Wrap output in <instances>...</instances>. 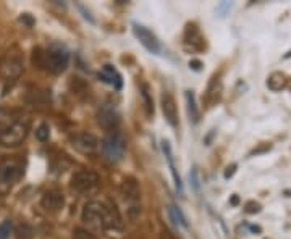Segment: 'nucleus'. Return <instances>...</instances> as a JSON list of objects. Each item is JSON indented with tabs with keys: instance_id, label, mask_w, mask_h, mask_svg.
<instances>
[{
	"instance_id": "nucleus-1",
	"label": "nucleus",
	"mask_w": 291,
	"mask_h": 239,
	"mask_svg": "<svg viewBox=\"0 0 291 239\" xmlns=\"http://www.w3.org/2000/svg\"><path fill=\"white\" fill-rule=\"evenodd\" d=\"M81 220L94 229H118L121 226V218L115 207L107 206V203L99 200H91L84 203Z\"/></svg>"
},
{
	"instance_id": "nucleus-2",
	"label": "nucleus",
	"mask_w": 291,
	"mask_h": 239,
	"mask_svg": "<svg viewBox=\"0 0 291 239\" xmlns=\"http://www.w3.org/2000/svg\"><path fill=\"white\" fill-rule=\"evenodd\" d=\"M29 125L28 121L15 120L0 128V146L2 147H18L28 136Z\"/></svg>"
},
{
	"instance_id": "nucleus-11",
	"label": "nucleus",
	"mask_w": 291,
	"mask_h": 239,
	"mask_svg": "<svg viewBox=\"0 0 291 239\" xmlns=\"http://www.w3.org/2000/svg\"><path fill=\"white\" fill-rule=\"evenodd\" d=\"M63 203H65V197L58 189H49L42 194L41 206L47 212H57L63 207Z\"/></svg>"
},
{
	"instance_id": "nucleus-29",
	"label": "nucleus",
	"mask_w": 291,
	"mask_h": 239,
	"mask_svg": "<svg viewBox=\"0 0 291 239\" xmlns=\"http://www.w3.org/2000/svg\"><path fill=\"white\" fill-rule=\"evenodd\" d=\"M235 170H236V163H233V165H230L227 168V172H225V178L228 180V178H232V176L235 175Z\"/></svg>"
},
{
	"instance_id": "nucleus-4",
	"label": "nucleus",
	"mask_w": 291,
	"mask_h": 239,
	"mask_svg": "<svg viewBox=\"0 0 291 239\" xmlns=\"http://www.w3.org/2000/svg\"><path fill=\"white\" fill-rule=\"evenodd\" d=\"M21 176V163L13 158L0 162V189H10L12 186L20 180Z\"/></svg>"
},
{
	"instance_id": "nucleus-30",
	"label": "nucleus",
	"mask_w": 291,
	"mask_h": 239,
	"mask_svg": "<svg viewBox=\"0 0 291 239\" xmlns=\"http://www.w3.org/2000/svg\"><path fill=\"white\" fill-rule=\"evenodd\" d=\"M78 8H79V12H81V13H83V16H84V18H86L87 21H91V23H94V18H92V16L89 15V12H86V10H84V7H81V5H79Z\"/></svg>"
},
{
	"instance_id": "nucleus-14",
	"label": "nucleus",
	"mask_w": 291,
	"mask_h": 239,
	"mask_svg": "<svg viewBox=\"0 0 291 239\" xmlns=\"http://www.w3.org/2000/svg\"><path fill=\"white\" fill-rule=\"evenodd\" d=\"M99 76L102 78V81L115 86L117 89H121V76L112 65H104V70H102V73H99Z\"/></svg>"
},
{
	"instance_id": "nucleus-18",
	"label": "nucleus",
	"mask_w": 291,
	"mask_h": 239,
	"mask_svg": "<svg viewBox=\"0 0 291 239\" xmlns=\"http://www.w3.org/2000/svg\"><path fill=\"white\" fill-rule=\"evenodd\" d=\"M186 109H188V115H189V121L191 123H196L199 121V109L196 105V97L191 91H186Z\"/></svg>"
},
{
	"instance_id": "nucleus-22",
	"label": "nucleus",
	"mask_w": 291,
	"mask_h": 239,
	"mask_svg": "<svg viewBox=\"0 0 291 239\" xmlns=\"http://www.w3.org/2000/svg\"><path fill=\"white\" fill-rule=\"evenodd\" d=\"M36 138H38V141H41V143H46V141H49V138H50V128H49V125L42 123V125L36 129Z\"/></svg>"
},
{
	"instance_id": "nucleus-9",
	"label": "nucleus",
	"mask_w": 291,
	"mask_h": 239,
	"mask_svg": "<svg viewBox=\"0 0 291 239\" xmlns=\"http://www.w3.org/2000/svg\"><path fill=\"white\" fill-rule=\"evenodd\" d=\"M160 105H162V113L170 126L176 128L178 126V112H176V104L170 92H164L160 97Z\"/></svg>"
},
{
	"instance_id": "nucleus-19",
	"label": "nucleus",
	"mask_w": 291,
	"mask_h": 239,
	"mask_svg": "<svg viewBox=\"0 0 291 239\" xmlns=\"http://www.w3.org/2000/svg\"><path fill=\"white\" fill-rule=\"evenodd\" d=\"M15 234H16V239H33L34 229H33V226L29 223L23 221V223H20L18 226H16Z\"/></svg>"
},
{
	"instance_id": "nucleus-10",
	"label": "nucleus",
	"mask_w": 291,
	"mask_h": 239,
	"mask_svg": "<svg viewBox=\"0 0 291 239\" xmlns=\"http://www.w3.org/2000/svg\"><path fill=\"white\" fill-rule=\"evenodd\" d=\"M97 121L105 129H115L120 123V115L112 105H104L97 112Z\"/></svg>"
},
{
	"instance_id": "nucleus-3",
	"label": "nucleus",
	"mask_w": 291,
	"mask_h": 239,
	"mask_svg": "<svg viewBox=\"0 0 291 239\" xmlns=\"http://www.w3.org/2000/svg\"><path fill=\"white\" fill-rule=\"evenodd\" d=\"M126 150V141L120 132L112 131L102 141V152L110 162H120Z\"/></svg>"
},
{
	"instance_id": "nucleus-31",
	"label": "nucleus",
	"mask_w": 291,
	"mask_h": 239,
	"mask_svg": "<svg viewBox=\"0 0 291 239\" xmlns=\"http://www.w3.org/2000/svg\"><path fill=\"white\" fill-rule=\"evenodd\" d=\"M232 203H238V197H236V196H235V197L232 199Z\"/></svg>"
},
{
	"instance_id": "nucleus-16",
	"label": "nucleus",
	"mask_w": 291,
	"mask_h": 239,
	"mask_svg": "<svg viewBox=\"0 0 291 239\" xmlns=\"http://www.w3.org/2000/svg\"><path fill=\"white\" fill-rule=\"evenodd\" d=\"M220 95H222V84L217 78H214V81L209 84V89L206 94V100L209 104V107H212L215 102L220 100Z\"/></svg>"
},
{
	"instance_id": "nucleus-28",
	"label": "nucleus",
	"mask_w": 291,
	"mask_h": 239,
	"mask_svg": "<svg viewBox=\"0 0 291 239\" xmlns=\"http://www.w3.org/2000/svg\"><path fill=\"white\" fill-rule=\"evenodd\" d=\"M189 68L194 70V72H201V70H202V63H201L199 60H191V61H189Z\"/></svg>"
},
{
	"instance_id": "nucleus-21",
	"label": "nucleus",
	"mask_w": 291,
	"mask_h": 239,
	"mask_svg": "<svg viewBox=\"0 0 291 239\" xmlns=\"http://www.w3.org/2000/svg\"><path fill=\"white\" fill-rule=\"evenodd\" d=\"M143 99H144V104H146V110H147V115L149 117H152L154 115V100H152V97H151V94H149V87L144 84L143 86Z\"/></svg>"
},
{
	"instance_id": "nucleus-12",
	"label": "nucleus",
	"mask_w": 291,
	"mask_h": 239,
	"mask_svg": "<svg viewBox=\"0 0 291 239\" xmlns=\"http://www.w3.org/2000/svg\"><path fill=\"white\" fill-rule=\"evenodd\" d=\"M162 149H164L165 158H167V162H169V166H170V172H172L173 181H175V188H176V191L180 192V196L183 197V194H184L183 183H181V178H180V175H178V170H176V166H175L173 154H172V147H170V143H169V141H164V143H162Z\"/></svg>"
},
{
	"instance_id": "nucleus-20",
	"label": "nucleus",
	"mask_w": 291,
	"mask_h": 239,
	"mask_svg": "<svg viewBox=\"0 0 291 239\" xmlns=\"http://www.w3.org/2000/svg\"><path fill=\"white\" fill-rule=\"evenodd\" d=\"M267 86L272 91H280L281 87L285 86V76L281 73H273L269 79H267Z\"/></svg>"
},
{
	"instance_id": "nucleus-26",
	"label": "nucleus",
	"mask_w": 291,
	"mask_h": 239,
	"mask_svg": "<svg viewBox=\"0 0 291 239\" xmlns=\"http://www.w3.org/2000/svg\"><path fill=\"white\" fill-rule=\"evenodd\" d=\"M232 8H233V4H232V2H222V4L217 7V13H218V16H225L227 12H230Z\"/></svg>"
},
{
	"instance_id": "nucleus-27",
	"label": "nucleus",
	"mask_w": 291,
	"mask_h": 239,
	"mask_svg": "<svg viewBox=\"0 0 291 239\" xmlns=\"http://www.w3.org/2000/svg\"><path fill=\"white\" fill-rule=\"evenodd\" d=\"M259 210H261L259 203H255V202H248V203H246V212H248V214H257Z\"/></svg>"
},
{
	"instance_id": "nucleus-24",
	"label": "nucleus",
	"mask_w": 291,
	"mask_h": 239,
	"mask_svg": "<svg viewBox=\"0 0 291 239\" xmlns=\"http://www.w3.org/2000/svg\"><path fill=\"white\" fill-rule=\"evenodd\" d=\"M12 233V221L5 220L2 225H0V239H8Z\"/></svg>"
},
{
	"instance_id": "nucleus-25",
	"label": "nucleus",
	"mask_w": 291,
	"mask_h": 239,
	"mask_svg": "<svg viewBox=\"0 0 291 239\" xmlns=\"http://www.w3.org/2000/svg\"><path fill=\"white\" fill-rule=\"evenodd\" d=\"M73 239H95V237L91 233H87L86 229L78 228V229H75V233H73Z\"/></svg>"
},
{
	"instance_id": "nucleus-23",
	"label": "nucleus",
	"mask_w": 291,
	"mask_h": 239,
	"mask_svg": "<svg viewBox=\"0 0 291 239\" xmlns=\"http://www.w3.org/2000/svg\"><path fill=\"white\" fill-rule=\"evenodd\" d=\"M189 183H191V188L199 192L201 189V180H199V173H198V168H192L191 173H189Z\"/></svg>"
},
{
	"instance_id": "nucleus-7",
	"label": "nucleus",
	"mask_w": 291,
	"mask_h": 239,
	"mask_svg": "<svg viewBox=\"0 0 291 239\" xmlns=\"http://www.w3.org/2000/svg\"><path fill=\"white\" fill-rule=\"evenodd\" d=\"M99 183V175L91 170H79L72 176V188L76 192H87Z\"/></svg>"
},
{
	"instance_id": "nucleus-15",
	"label": "nucleus",
	"mask_w": 291,
	"mask_h": 239,
	"mask_svg": "<svg viewBox=\"0 0 291 239\" xmlns=\"http://www.w3.org/2000/svg\"><path fill=\"white\" fill-rule=\"evenodd\" d=\"M121 194L125 196V199L130 200H138L141 196V191H139V186L133 178H126L125 181L121 183Z\"/></svg>"
},
{
	"instance_id": "nucleus-8",
	"label": "nucleus",
	"mask_w": 291,
	"mask_h": 239,
	"mask_svg": "<svg viewBox=\"0 0 291 239\" xmlns=\"http://www.w3.org/2000/svg\"><path fill=\"white\" fill-rule=\"evenodd\" d=\"M72 146L83 154H92L99 147V139L91 132H76L72 136Z\"/></svg>"
},
{
	"instance_id": "nucleus-5",
	"label": "nucleus",
	"mask_w": 291,
	"mask_h": 239,
	"mask_svg": "<svg viewBox=\"0 0 291 239\" xmlns=\"http://www.w3.org/2000/svg\"><path fill=\"white\" fill-rule=\"evenodd\" d=\"M68 61H70V55L61 49H54V50H49L47 54H44V66L54 75L63 73L68 66Z\"/></svg>"
},
{
	"instance_id": "nucleus-6",
	"label": "nucleus",
	"mask_w": 291,
	"mask_h": 239,
	"mask_svg": "<svg viewBox=\"0 0 291 239\" xmlns=\"http://www.w3.org/2000/svg\"><path fill=\"white\" fill-rule=\"evenodd\" d=\"M133 32H135L136 39L143 44L147 52H151V54H154V55H160L162 46H160V42H158L157 36L152 31H149L143 24L133 23Z\"/></svg>"
},
{
	"instance_id": "nucleus-13",
	"label": "nucleus",
	"mask_w": 291,
	"mask_h": 239,
	"mask_svg": "<svg viewBox=\"0 0 291 239\" xmlns=\"http://www.w3.org/2000/svg\"><path fill=\"white\" fill-rule=\"evenodd\" d=\"M184 44H191V47L194 49L204 47V39H202L196 24H188L186 32H184Z\"/></svg>"
},
{
	"instance_id": "nucleus-17",
	"label": "nucleus",
	"mask_w": 291,
	"mask_h": 239,
	"mask_svg": "<svg viewBox=\"0 0 291 239\" xmlns=\"http://www.w3.org/2000/svg\"><path fill=\"white\" fill-rule=\"evenodd\" d=\"M169 217L172 220V223L178 228V226H183V228H188V220L186 217L183 215V212L180 210V207H176L175 203H170L169 206Z\"/></svg>"
}]
</instances>
